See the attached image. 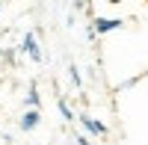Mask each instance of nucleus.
Masks as SVG:
<instances>
[{"label":"nucleus","instance_id":"nucleus-1","mask_svg":"<svg viewBox=\"0 0 148 145\" xmlns=\"http://www.w3.org/2000/svg\"><path fill=\"white\" fill-rule=\"evenodd\" d=\"M77 122L83 124L86 136H95V139H107V136H110V127H107V124L101 122V118L89 116V113H80V116H77Z\"/></svg>","mask_w":148,"mask_h":145},{"label":"nucleus","instance_id":"nucleus-2","mask_svg":"<svg viewBox=\"0 0 148 145\" xmlns=\"http://www.w3.org/2000/svg\"><path fill=\"white\" fill-rule=\"evenodd\" d=\"M18 51H21V53H27L33 62H42V47H39V42H36V33H33V30L24 33V39H21V44H18Z\"/></svg>","mask_w":148,"mask_h":145},{"label":"nucleus","instance_id":"nucleus-3","mask_svg":"<svg viewBox=\"0 0 148 145\" xmlns=\"http://www.w3.org/2000/svg\"><path fill=\"white\" fill-rule=\"evenodd\" d=\"M121 27H125V21H121V18H95V21H92V33H98V36H101V33H113V30H121Z\"/></svg>","mask_w":148,"mask_h":145},{"label":"nucleus","instance_id":"nucleus-4","mask_svg":"<svg viewBox=\"0 0 148 145\" xmlns=\"http://www.w3.org/2000/svg\"><path fill=\"white\" fill-rule=\"evenodd\" d=\"M39 122H42V113H39V110H27V113L21 116V130H27V133H30V130L39 127Z\"/></svg>","mask_w":148,"mask_h":145},{"label":"nucleus","instance_id":"nucleus-5","mask_svg":"<svg viewBox=\"0 0 148 145\" xmlns=\"http://www.w3.org/2000/svg\"><path fill=\"white\" fill-rule=\"evenodd\" d=\"M24 101H27V107H30V110H39V107H42V95H39V86H36V83H30L27 98H24Z\"/></svg>","mask_w":148,"mask_h":145},{"label":"nucleus","instance_id":"nucleus-6","mask_svg":"<svg viewBox=\"0 0 148 145\" xmlns=\"http://www.w3.org/2000/svg\"><path fill=\"white\" fill-rule=\"evenodd\" d=\"M56 107H59V116H62V122H74V110L68 107V98H65V95H59V98H56Z\"/></svg>","mask_w":148,"mask_h":145},{"label":"nucleus","instance_id":"nucleus-7","mask_svg":"<svg viewBox=\"0 0 148 145\" xmlns=\"http://www.w3.org/2000/svg\"><path fill=\"white\" fill-rule=\"evenodd\" d=\"M68 77H71V83H74V86H77V89H80V71H77V68H74V65L68 68Z\"/></svg>","mask_w":148,"mask_h":145},{"label":"nucleus","instance_id":"nucleus-8","mask_svg":"<svg viewBox=\"0 0 148 145\" xmlns=\"http://www.w3.org/2000/svg\"><path fill=\"white\" fill-rule=\"evenodd\" d=\"M74 145H92V139L86 133H77V136H74Z\"/></svg>","mask_w":148,"mask_h":145}]
</instances>
